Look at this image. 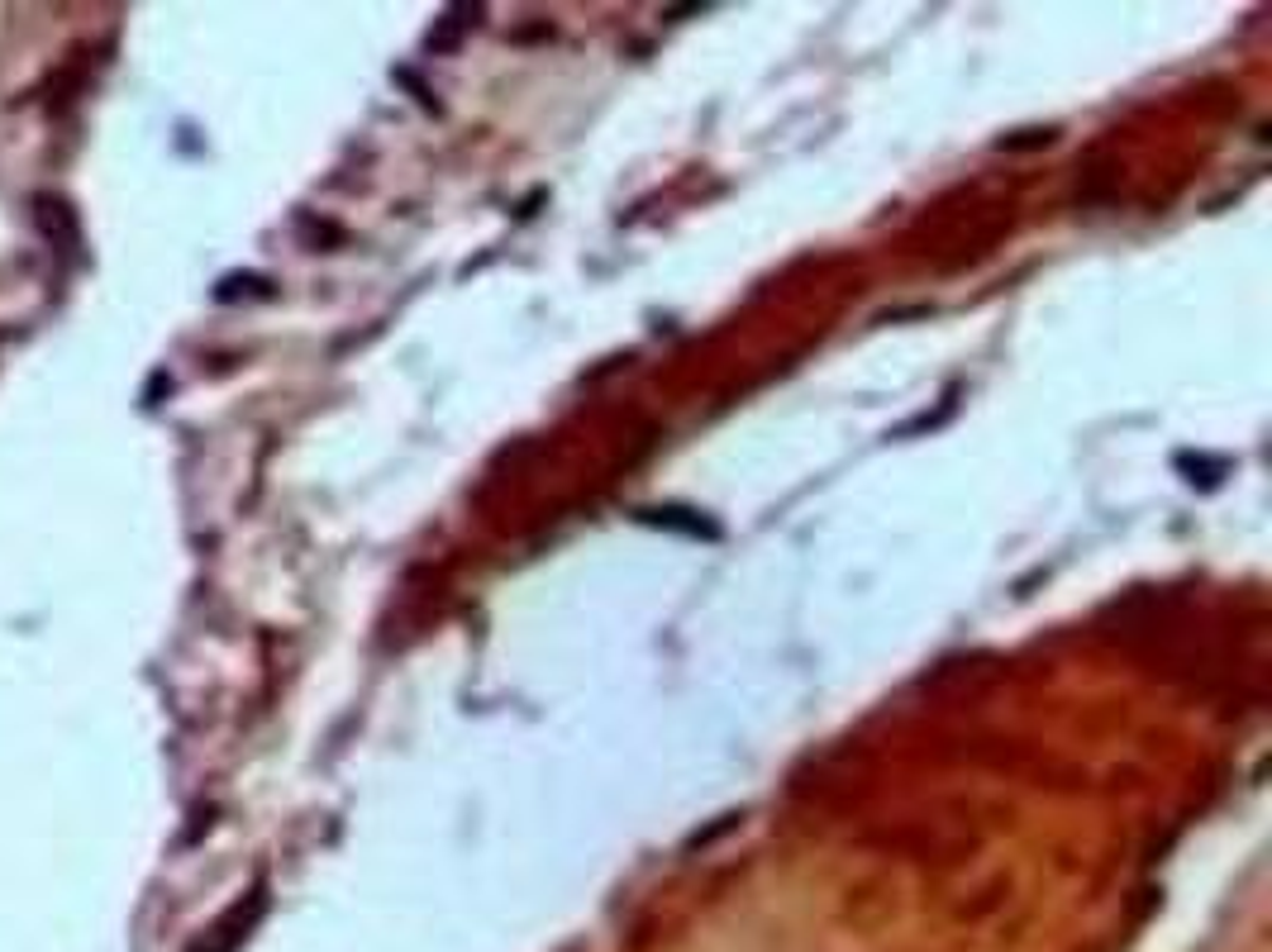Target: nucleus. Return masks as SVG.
I'll return each mask as SVG.
<instances>
[{"label": "nucleus", "instance_id": "f257e3e1", "mask_svg": "<svg viewBox=\"0 0 1272 952\" xmlns=\"http://www.w3.org/2000/svg\"><path fill=\"white\" fill-rule=\"evenodd\" d=\"M639 519L643 524H662V529H682V533H691V538H720V529L715 524H706V519H696L691 510H639Z\"/></svg>", "mask_w": 1272, "mask_h": 952}, {"label": "nucleus", "instance_id": "f03ea898", "mask_svg": "<svg viewBox=\"0 0 1272 952\" xmlns=\"http://www.w3.org/2000/svg\"><path fill=\"white\" fill-rule=\"evenodd\" d=\"M477 15H481V10H449V19H443V34H434L430 43H434V48H449L453 38L462 34V29L477 24Z\"/></svg>", "mask_w": 1272, "mask_h": 952}]
</instances>
